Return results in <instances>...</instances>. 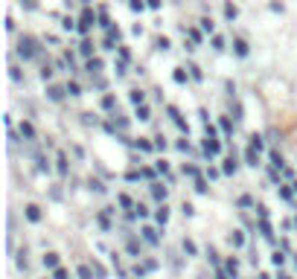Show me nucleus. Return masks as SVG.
I'll list each match as a JSON object with an SVG mask.
<instances>
[{
	"label": "nucleus",
	"instance_id": "1",
	"mask_svg": "<svg viewBox=\"0 0 297 279\" xmlns=\"http://www.w3.org/2000/svg\"><path fill=\"white\" fill-rule=\"evenodd\" d=\"M18 55H20L24 61L35 58V55H38V41H35V38H30V35H24V38L18 41Z\"/></svg>",
	"mask_w": 297,
	"mask_h": 279
},
{
	"label": "nucleus",
	"instance_id": "2",
	"mask_svg": "<svg viewBox=\"0 0 297 279\" xmlns=\"http://www.w3.org/2000/svg\"><path fill=\"white\" fill-rule=\"evenodd\" d=\"M152 195H154V201H166L169 189H166V186H160V183H154V186H152Z\"/></svg>",
	"mask_w": 297,
	"mask_h": 279
},
{
	"label": "nucleus",
	"instance_id": "3",
	"mask_svg": "<svg viewBox=\"0 0 297 279\" xmlns=\"http://www.w3.org/2000/svg\"><path fill=\"white\" fill-rule=\"evenodd\" d=\"M20 137H24V140H35V128L30 122H20Z\"/></svg>",
	"mask_w": 297,
	"mask_h": 279
},
{
	"label": "nucleus",
	"instance_id": "4",
	"mask_svg": "<svg viewBox=\"0 0 297 279\" xmlns=\"http://www.w3.org/2000/svg\"><path fill=\"white\" fill-rule=\"evenodd\" d=\"M44 268L56 271V268H58V253H47V256H44Z\"/></svg>",
	"mask_w": 297,
	"mask_h": 279
},
{
	"label": "nucleus",
	"instance_id": "5",
	"mask_svg": "<svg viewBox=\"0 0 297 279\" xmlns=\"http://www.w3.org/2000/svg\"><path fill=\"white\" fill-rule=\"evenodd\" d=\"M204 151H207V154H218V151H222V143H218V140H207V143H204Z\"/></svg>",
	"mask_w": 297,
	"mask_h": 279
},
{
	"label": "nucleus",
	"instance_id": "6",
	"mask_svg": "<svg viewBox=\"0 0 297 279\" xmlns=\"http://www.w3.org/2000/svg\"><path fill=\"white\" fill-rule=\"evenodd\" d=\"M26 218H30V221H41V210H38L35 204H30V207H26Z\"/></svg>",
	"mask_w": 297,
	"mask_h": 279
},
{
	"label": "nucleus",
	"instance_id": "7",
	"mask_svg": "<svg viewBox=\"0 0 297 279\" xmlns=\"http://www.w3.org/2000/svg\"><path fill=\"white\" fill-rule=\"evenodd\" d=\"M50 99H52V102H62V99H64V90H62V87H50Z\"/></svg>",
	"mask_w": 297,
	"mask_h": 279
},
{
	"label": "nucleus",
	"instance_id": "8",
	"mask_svg": "<svg viewBox=\"0 0 297 279\" xmlns=\"http://www.w3.org/2000/svg\"><path fill=\"white\" fill-rule=\"evenodd\" d=\"M90 20H94V15H90V12H84L82 23H79V29H82V32H88V29H90Z\"/></svg>",
	"mask_w": 297,
	"mask_h": 279
},
{
	"label": "nucleus",
	"instance_id": "9",
	"mask_svg": "<svg viewBox=\"0 0 297 279\" xmlns=\"http://www.w3.org/2000/svg\"><path fill=\"white\" fill-rule=\"evenodd\" d=\"M143 236H146V242H148V245H158V233L152 230V227H146V230H143Z\"/></svg>",
	"mask_w": 297,
	"mask_h": 279
},
{
	"label": "nucleus",
	"instance_id": "10",
	"mask_svg": "<svg viewBox=\"0 0 297 279\" xmlns=\"http://www.w3.org/2000/svg\"><path fill=\"white\" fill-rule=\"evenodd\" d=\"M222 172H224V175H233V172H236V160H224V166H222Z\"/></svg>",
	"mask_w": 297,
	"mask_h": 279
},
{
	"label": "nucleus",
	"instance_id": "11",
	"mask_svg": "<svg viewBox=\"0 0 297 279\" xmlns=\"http://www.w3.org/2000/svg\"><path fill=\"white\" fill-rule=\"evenodd\" d=\"M79 279H94V271L88 265H79Z\"/></svg>",
	"mask_w": 297,
	"mask_h": 279
},
{
	"label": "nucleus",
	"instance_id": "12",
	"mask_svg": "<svg viewBox=\"0 0 297 279\" xmlns=\"http://www.w3.org/2000/svg\"><path fill=\"white\" fill-rule=\"evenodd\" d=\"M245 157H248V166H256V163H260V157H256V148H248Z\"/></svg>",
	"mask_w": 297,
	"mask_h": 279
},
{
	"label": "nucleus",
	"instance_id": "13",
	"mask_svg": "<svg viewBox=\"0 0 297 279\" xmlns=\"http://www.w3.org/2000/svg\"><path fill=\"white\" fill-rule=\"evenodd\" d=\"M184 250H186V253H190V256H196V253H198L196 242H190V239H184Z\"/></svg>",
	"mask_w": 297,
	"mask_h": 279
},
{
	"label": "nucleus",
	"instance_id": "14",
	"mask_svg": "<svg viewBox=\"0 0 297 279\" xmlns=\"http://www.w3.org/2000/svg\"><path fill=\"white\" fill-rule=\"evenodd\" d=\"M88 70H90V73H99V70H102V61H99V58H90V61H88Z\"/></svg>",
	"mask_w": 297,
	"mask_h": 279
},
{
	"label": "nucleus",
	"instance_id": "15",
	"mask_svg": "<svg viewBox=\"0 0 297 279\" xmlns=\"http://www.w3.org/2000/svg\"><path fill=\"white\" fill-rule=\"evenodd\" d=\"M154 218H158V224H166V221H169V210H158V215H154Z\"/></svg>",
	"mask_w": 297,
	"mask_h": 279
},
{
	"label": "nucleus",
	"instance_id": "16",
	"mask_svg": "<svg viewBox=\"0 0 297 279\" xmlns=\"http://www.w3.org/2000/svg\"><path fill=\"white\" fill-rule=\"evenodd\" d=\"M230 242H233V247H242V245H245V236H242V233H233Z\"/></svg>",
	"mask_w": 297,
	"mask_h": 279
},
{
	"label": "nucleus",
	"instance_id": "17",
	"mask_svg": "<svg viewBox=\"0 0 297 279\" xmlns=\"http://www.w3.org/2000/svg\"><path fill=\"white\" fill-rule=\"evenodd\" d=\"M143 99H146V96H143V90H132V102H134V105H143Z\"/></svg>",
	"mask_w": 297,
	"mask_h": 279
},
{
	"label": "nucleus",
	"instance_id": "18",
	"mask_svg": "<svg viewBox=\"0 0 297 279\" xmlns=\"http://www.w3.org/2000/svg\"><path fill=\"white\" fill-rule=\"evenodd\" d=\"M233 47H236V52H239V55H248V44H245V41H236Z\"/></svg>",
	"mask_w": 297,
	"mask_h": 279
},
{
	"label": "nucleus",
	"instance_id": "19",
	"mask_svg": "<svg viewBox=\"0 0 297 279\" xmlns=\"http://www.w3.org/2000/svg\"><path fill=\"white\" fill-rule=\"evenodd\" d=\"M250 148H256V151H260V148H262V137H256V134H254V137H250Z\"/></svg>",
	"mask_w": 297,
	"mask_h": 279
},
{
	"label": "nucleus",
	"instance_id": "20",
	"mask_svg": "<svg viewBox=\"0 0 297 279\" xmlns=\"http://www.w3.org/2000/svg\"><path fill=\"white\" fill-rule=\"evenodd\" d=\"M137 116H140V119H148V108H146V105H137Z\"/></svg>",
	"mask_w": 297,
	"mask_h": 279
},
{
	"label": "nucleus",
	"instance_id": "21",
	"mask_svg": "<svg viewBox=\"0 0 297 279\" xmlns=\"http://www.w3.org/2000/svg\"><path fill=\"white\" fill-rule=\"evenodd\" d=\"M52 279H67V271L64 268H56V271H52Z\"/></svg>",
	"mask_w": 297,
	"mask_h": 279
},
{
	"label": "nucleus",
	"instance_id": "22",
	"mask_svg": "<svg viewBox=\"0 0 297 279\" xmlns=\"http://www.w3.org/2000/svg\"><path fill=\"white\" fill-rule=\"evenodd\" d=\"M67 93H70V96H79V84L70 82V84H67Z\"/></svg>",
	"mask_w": 297,
	"mask_h": 279
},
{
	"label": "nucleus",
	"instance_id": "23",
	"mask_svg": "<svg viewBox=\"0 0 297 279\" xmlns=\"http://www.w3.org/2000/svg\"><path fill=\"white\" fill-rule=\"evenodd\" d=\"M94 274H96L99 279H105V268H102L99 262H94Z\"/></svg>",
	"mask_w": 297,
	"mask_h": 279
},
{
	"label": "nucleus",
	"instance_id": "24",
	"mask_svg": "<svg viewBox=\"0 0 297 279\" xmlns=\"http://www.w3.org/2000/svg\"><path fill=\"white\" fill-rule=\"evenodd\" d=\"M228 271H230L233 277H236V271H239V262H236V259H230V262H228Z\"/></svg>",
	"mask_w": 297,
	"mask_h": 279
},
{
	"label": "nucleus",
	"instance_id": "25",
	"mask_svg": "<svg viewBox=\"0 0 297 279\" xmlns=\"http://www.w3.org/2000/svg\"><path fill=\"white\" fill-rule=\"evenodd\" d=\"M102 108H108V111H111V108H114V96H105V99H102Z\"/></svg>",
	"mask_w": 297,
	"mask_h": 279
},
{
	"label": "nucleus",
	"instance_id": "26",
	"mask_svg": "<svg viewBox=\"0 0 297 279\" xmlns=\"http://www.w3.org/2000/svg\"><path fill=\"white\" fill-rule=\"evenodd\" d=\"M128 6H132L134 12H140V9H143V6H146V3H143V0H132V3H128Z\"/></svg>",
	"mask_w": 297,
	"mask_h": 279
},
{
	"label": "nucleus",
	"instance_id": "27",
	"mask_svg": "<svg viewBox=\"0 0 297 279\" xmlns=\"http://www.w3.org/2000/svg\"><path fill=\"white\" fill-rule=\"evenodd\" d=\"M224 15H228V17H236V6H230V3H228V6H224Z\"/></svg>",
	"mask_w": 297,
	"mask_h": 279
},
{
	"label": "nucleus",
	"instance_id": "28",
	"mask_svg": "<svg viewBox=\"0 0 297 279\" xmlns=\"http://www.w3.org/2000/svg\"><path fill=\"white\" fill-rule=\"evenodd\" d=\"M58 172H62V175H64V172H67V160H64V154L58 157Z\"/></svg>",
	"mask_w": 297,
	"mask_h": 279
},
{
	"label": "nucleus",
	"instance_id": "29",
	"mask_svg": "<svg viewBox=\"0 0 297 279\" xmlns=\"http://www.w3.org/2000/svg\"><path fill=\"white\" fill-rule=\"evenodd\" d=\"M271 262H274V265H282V262H286V256H282V253H274V256H271Z\"/></svg>",
	"mask_w": 297,
	"mask_h": 279
},
{
	"label": "nucleus",
	"instance_id": "30",
	"mask_svg": "<svg viewBox=\"0 0 297 279\" xmlns=\"http://www.w3.org/2000/svg\"><path fill=\"white\" fill-rule=\"evenodd\" d=\"M137 146H140V151H152V148H154V146H152V143H146V140H140Z\"/></svg>",
	"mask_w": 297,
	"mask_h": 279
},
{
	"label": "nucleus",
	"instance_id": "31",
	"mask_svg": "<svg viewBox=\"0 0 297 279\" xmlns=\"http://www.w3.org/2000/svg\"><path fill=\"white\" fill-rule=\"evenodd\" d=\"M41 79H44V82H47V79H52V70H50V67H44V70H41Z\"/></svg>",
	"mask_w": 297,
	"mask_h": 279
},
{
	"label": "nucleus",
	"instance_id": "32",
	"mask_svg": "<svg viewBox=\"0 0 297 279\" xmlns=\"http://www.w3.org/2000/svg\"><path fill=\"white\" fill-rule=\"evenodd\" d=\"M175 82H186V73L184 70H175Z\"/></svg>",
	"mask_w": 297,
	"mask_h": 279
},
{
	"label": "nucleus",
	"instance_id": "33",
	"mask_svg": "<svg viewBox=\"0 0 297 279\" xmlns=\"http://www.w3.org/2000/svg\"><path fill=\"white\" fill-rule=\"evenodd\" d=\"M128 253H134V256L140 253V247H137V242H128Z\"/></svg>",
	"mask_w": 297,
	"mask_h": 279
},
{
	"label": "nucleus",
	"instance_id": "34",
	"mask_svg": "<svg viewBox=\"0 0 297 279\" xmlns=\"http://www.w3.org/2000/svg\"><path fill=\"white\" fill-rule=\"evenodd\" d=\"M158 49H169V38H160V41H158Z\"/></svg>",
	"mask_w": 297,
	"mask_h": 279
},
{
	"label": "nucleus",
	"instance_id": "35",
	"mask_svg": "<svg viewBox=\"0 0 297 279\" xmlns=\"http://www.w3.org/2000/svg\"><path fill=\"white\" fill-rule=\"evenodd\" d=\"M148 6H152V9H158V6H160V0H146Z\"/></svg>",
	"mask_w": 297,
	"mask_h": 279
},
{
	"label": "nucleus",
	"instance_id": "36",
	"mask_svg": "<svg viewBox=\"0 0 297 279\" xmlns=\"http://www.w3.org/2000/svg\"><path fill=\"white\" fill-rule=\"evenodd\" d=\"M294 192H297V183H294Z\"/></svg>",
	"mask_w": 297,
	"mask_h": 279
}]
</instances>
